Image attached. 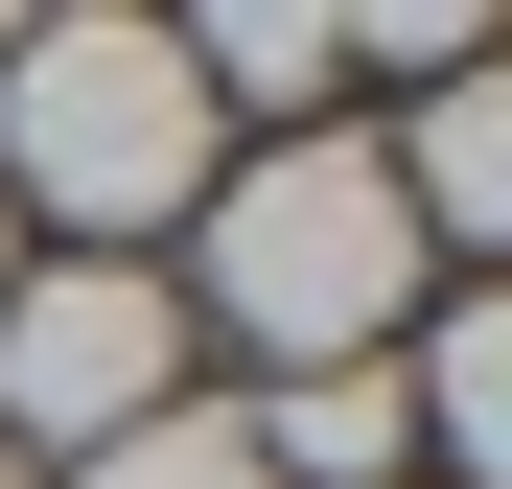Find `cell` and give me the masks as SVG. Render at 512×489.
<instances>
[{
    "label": "cell",
    "mask_w": 512,
    "mask_h": 489,
    "mask_svg": "<svg viewBox=\"0 0 512 489\" xmlns=\"http://www.w3.org/2000/svg\"><path fill=\"white\" fill-rule=\"evenodd\" d=\"M163 396H187V303H163V257H24V280H0V443H24V466L140 443Z\"/></svg>",
    "instance_id": "obj_3"
},
{
    "label": "cell",
    "mask_w": 512,
    "mask_h": 489,
    "mask_svg": "<svg viewBox=\"0 0 512 489\" xmlns=\"http://www.w3.org/2000/svg\"><path fill=\"white\" fill-rule=\"evenodd\" d=\"M163 303H187V350L233 326L256 373H373L396 326L443 303V257H419V210H396L373 117H326V140H233V187L187 210Z\"/></svg>",
    "instance_id": "obj_1"
},
{
    "label": "cell",
    "mask_w": 512,
    "mask_h": 489,
    "mask_svg": "<svg viewBox=\"0 0 512 489\" xmlns=\"http://www.w3.org/2000/svg\"><path fill=\"white\" fill-rule=\"evenodd\" d=\"M187 70H210L233 140H326V94H350V0H210Z\"/></svg>",
    "instance_id": "obj_5"
},
{
    "label": "cell",
    "mask_w": 512,
    "mask_h": 489,
    "mask_svg": "<svg viewBox=\"0 0 512 489\" xmlns=\"http://www.w3.org/2000/svg\"><path fill=\"white\" fill-rule=\"evenodd\" d=\"M233 187V117L187 24H140V0H47L24 47H0V210H47L70 257H163Z\"/></svg>",
    "instance_id": "obj_2"
},
{
    "label": "cell",
    "mask_w": 512,
    "mask_h": 489,
    "mask_svg": "<svg viewBox=\"0 0 512 489\" xmlns=\"http://www.w3.org/2000/svg\"><path fill=\"white\" fill-rule=\"evenodd\" d=\"M47 489H256V443H233V396H163L140 443H94V466H47Z\"/></svg>",
    "instance_id": "obj_6"
},
{
    "label": "cell",
    "mask_w": 512,
    "mask_h": 489,
    "mask_svg": "<svg viewBox=\"0 0 512 489\" xmlns=\"http://www.w3.org/2000/svg\"><path fill=\"white\" fill-rule=\"evenodd\" d=\"M373 163H396L419 257H512V70H443L419 117H373Z\"/></svg>",
    "instance_id": "obj_4"
},
{
    "label": "cell",
    "mask_w": 512,
    "mask_h": 489,
    "mask_svg": "<svg viewBox=\"0 0 512 489\" xmlns=\"http://www.w3.org/2000/svg\"><path fill=\"white\" fill-rule=\"evenodd\" d=\"M0 489H47V466H24V443H0Z\"/></svg>",
    "instance_id": "obj_8"
},
{
    "label": "cell",
    "mask_w": 512,
    "mask_h": 489,
    "mask_svg": "<svg viewBox=\"0 0 512 489\" xmlns=\"http://www.w3.org/2000/svg\"><path fill=\"white\" fill-rule=\"evenodd\" d=\"M0 47H24V0H0Z\"/></svg>",
    "instance_id": "obj_9"
},
{
    "label": "cell",
    "mask_w": 512,
    "mask_h": 489,
    "mask_svg": "<svg viewBox=\"0 0 512 489\" xmlns=\"http://www.w3.org/2000/svg\"><path fill=\"white\" fill-rule=\"evenodd\" d=\"M0 280H24V210H0Z\"/></svg>",
    "instance_id": "obj_7"
}]
</instances>
